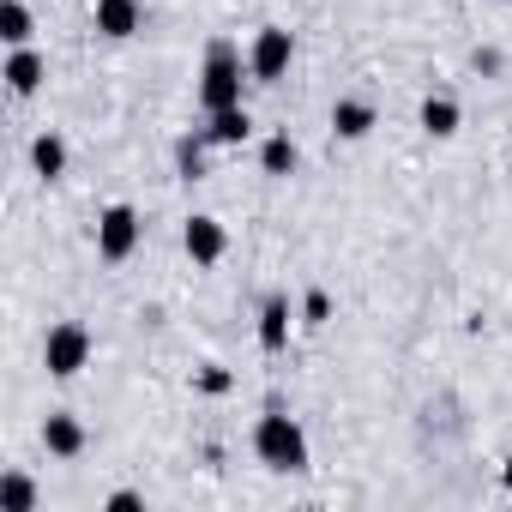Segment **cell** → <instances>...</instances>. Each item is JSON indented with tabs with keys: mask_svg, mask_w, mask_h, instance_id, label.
Wrapping results in <instances>:
<instances>
[{
	"mask_svg": "<svg viewBox=\"0 0 512 512\" xmlns=\"http://www.w3.org/2000/svg\"><path fill=\"white\" fill-rule=\"evenodd\" d=\"M374 121H380V115H374V103H362V97H338V103H332V139H350V145H356V139L374 133Z\"/></svg>",
	"mask_w": 512,
	"mask_h": 512,
	"instance_id": "cell-12",
	"label": "cell"
},
{
	"mask_svg": "<svg viewBox=\"0 0 512 512\" xmlns=\"http://www.w3.org/2000/svg\"><path fill=\"white\" fill-rule=\"evenodd\" d=\"M205 151H211L205 127H199V133H181V139H175V175H181V181H205V175H211Z\"/></svg>",
	"mask_w": 512,
	"mask_h": 512,
	"instance_id": "cell-14",
	"label": "cell"
},
{
	"mask_svg": "<svg viewBox=\"0 0 512 512\" xmlns=\"http://www.w3.org/2000/svg\"><path fill=\"white\" fill-rule=\"evenodd\" d=\"M181 247H187L193 266H217L223 253H229V229H223L211 211H193V217L181 223Z\"/></svg>",
	"mask_w": 512,
	"mask_h": 512,
	"instance_id": "cell-6",
	"label": "cell"
},
{
	"mask_svg": "<svg viewBox=\"0 0 512 512\" xmlns=\"http://www.w3.org/2000/svg\"><path fill=\"white\" fill-rule=\"evenodd\" d=\"M31 169H37L43 181H61V175H67V139H61V133H37V139H31Z\"/></svg>",
	"mask_w": 512,
	"mask_h": 512,
	"instance_id": "cell-15",
	"label": "cell"
},
{
	"mask_svg": "<svg viewBox=\"0 0 512 512\" xmlns=\"http://www.w3.org/2000/svg\"><path fill=\"white\" fill-rule=\"evenodd\" d=\"M91 332L79 326V320H61V326H49V338H43V368H49V380H73V374H85L91 368Z\"/></svg>",
	"mask_w": 512,
	"mask_h": 512,
	"instance_id": "cell-3",
	"label": "cell"
},
{
	"mask_svg": "<svg viewBox=\"0 0 512 512\" xmlns=\"http://www.w3.org/2000/svg\"><path fill=\"white\" fill-rule=\"evenodd\" d=\"M332 320V296L326 290H308L302 296V326H326Z\"/></svg>",
	"mask_w": 512,
	"mask_h": 512,
	"instance_id": "cell-20",
	"label": "cell"
},
{
	"mask_svg": "<svg viewBox=\"0 0 512 512\" xmlns=\"http://www.w3.org/2000/svg\"><path fill=\"white\" fill-rule=\"evenodd\" d=\"M0 512H37V482L25 470H7L0 476Z\"/></svg>",
	"mask_w": 512,
	"mask_h": 512,
	"instance_id": "cell-18",
	"label": "cell"
},
{
	"mask_svg": "<svg viewBox=\"0 0 512 512\" xmlns=\"http://www.w3.org/2000/svg\"><path fill=\"white\" fill-rule=\"evenodd\" d=\"M290 326H296L290 296H266V302H260V326H253V338H260L266 356H284V350H290Z\"/></svg>",
	"mask_w": 512,
	"mask_h": 512,
	"instance_id": "cell-8",
	"label": "cell"
},
{
	"mask_svg": "<svg viewBox=\"0 0 512 512\" xmlns=\"http://www.w3.org/2000/svg\"><path fill=\"white\" fill-rule=\"evenodd\" d=\"M193 392H199V398H229V392H235V374H229L223 362H199V368H193Z\"/></svg>",
	"mask_w": 512,
	"mask_h": 512,
	"instance_id": "cell-19",
	"label": "cell"
},
{
	"mask_svg": "<svg viewBox=\"0 0 512 512\" xmlns=\"http://www.w3.org/2000/svg\"><path fill=\"white\" fill-rule=\"evenodd\" d=\"M247 61H241V49L229 43V37H211L205 43V67H199V109L205 115H217V109H235L241 103V91H247Z\"/></svg>",
	"mask_w": 512,
	"mask_h": 512,
	"instance_id": "cell-1",
	"label": "cell"
},
{
	"mask_svg": "<svg viewBox=\"0 0 512 512\" xmlns=\"http://www.w3.org/2000/svg\"><path fill=\"white\" fill-rule=\"evenodd\" d=\"M43 446H49L55 458H79V452H85V422H79L73 410H49V416H43Z\"/></svg>",
	"mask_w": 512,
	"mask_h": 512,
	"instance_id": "cell-11",
	"label": "cell"
},
{
	"mask_svg": "<svg viewBox=\"0 0 512 512\" xmlns=\"http://www.w3.org/2000/svg\"><path fill=\"white\" fill-rule=\"evenodd\" d=\"M416 121H422V133H428V139H452V133L464 127V109H458V97H452V91H428V97H422V109H416Z\"/></svg>",
	"mask_w": 512,
	"mask_h": 512,
	"instance_id": "cell-10",
	"label": "cell"
},
{
	"mask_svg": "<svg viewBox=\"0 0 512 512\" xmlns=\"http://www.w3.org/2000/svg\"><path fill=\"white\" fill-rule=\"evenodd\" d=\"M253 452H260V464L278 470V476H302V470H308V434H302V422H296L290 410H278V404L253 422Z\"/></svg>",
	"mask_w": 512,
	"mask_h": 512,
	"instance_id": "cell-2",
	"label": "cell"
},
{
	"mask_svg": "<svg viewBox=\"0 0 512 512\" xmlns=\"http://www.w3.org/2000/svg\"><path fill=\"white\" fill-rule=\"evenodd\" d=\"M205 139H211V145H223V151L247 145V139H253V115H247V103H235V109H217V115H205Z\"/></svg>",
	"mask_w": 512,
	"mask_h": 512,
	"instance_id": "cell-13",
	"label": "cell"
},
{
	"mask_svg": "<svg viewBox=\"0 0 512 512\" xmlns=\"http://www.w3.org/2000/svg\"><path fill=\"white\" fill-rule=\"evenodd\" d=\"M290 61H296V37H290L284 25H260V31H253V43H247V73H253V85H278V79L290 73Z\"/></svg>",
	"mask_w": 512,
	"mask_h": 512,
	"instance_id": "cell-4",
	"label": "cell"
},
{
	"mask_svg": "<svg viewBox=\"0 0 512 512\" xmlns=\"http://www.w3.org/2000/svg\"><path fill=\"white\" fill-rule=\"evenodd\" d=\"M91 25H97V37H109V43H127V37L145 25V7H139V0H91Z\"/></svg>",
	"mask_w": 512,
	"mask_h": 512,
	"instance_id": "cell-7",
	"label": "cell"
},
{
	"mask_svg": "<svg viewBox=\"0 0 512 512\" xmlns=\"http://www.w3.org/2000/svg\"><path fill=\"white\" fill-rule=\"evenodd\" d=\"M139 235H145V223H139L133 205H103V217H97V260H103V266L133 260V253H139Z\"/></svg>",
	"mask_w": 512,
	"mask_h": 512,
	"instance_id": "cell-5",
	"label": "cell"
},
{
	"mask_svg": "<svg viewBox=\"0 0 512 512\" xmlns=\"http://www.w3.org/2000/svg\"><path fill=\"white\" fill-rule=\"evenodd\" d=\"M31 37H37L31 7H25V0H0V43H7V49H25Z\"/></svg>",
	"mask_w": 512,
	"mask_h": 512,
	"instance_id": "cell-17",
	"label": "cell"
},
{
	"mask_svg": "<svg viewBox=\"0 0 512 512\" xmlns=\"http://www.w3.org/2000/svg\"><path fill=\"white\" fill-rule=\"evenodd\" d=\"M296 163H302V151H296V139H290V133H272V139L260 145V169H266L272 181H290V175H296Z\"/></svg>",
	"mask_w": 512,
	"mask_h": 512,
	"instance_id": "cell-16",
	"label": "cell"
},
{
	"mask_svg": "<svg viewBox=\"0 0 512 512\" xmlns=\"http://www.w3.org/2000/svg\"><path fill=\"white\" fill-rule=\"evenodd\" d=\"M500 482H506V494H512V458H506V464H500Z\"/></svg>",
	"mask_w": 512,
	"mask_h": 512,
	"instance_id": "cell-23",
	"label": "cell"
},
{
	"mask_svg": "<svg viewBox=\"0 0 512 512\" xmlns=\"http://www.w3.org/2000/svg\"><path fill=\"white\" fill-rule=\"evenodd\" d=\"M103 506H109V512H133V506H145V494H139V488H115Z\"/></svg>",
	"mask_w": 512,
	"mask_h": 512,
	"instance_id": "cell-21",
	"label": "cell"
},
{
	"mask_svg": "<svg viewBox=\"0 0 512 512\" xmlns=\"http://www.w3.org/2000/svg\"><path fill=\"white\" fill-rule=\"evenodd\" d=\"M0 79H7V91H13V97H37V91H43V79H49V61L25 43V49H13V55H7Z\"/></svg>",
	"mask_w": 512,
	"mask_h": 512,
	"instance_id": "cell-9",
	"label": "cell"
},
{
	"mask_svg": "<svg viewBox=\"0 0 512 512\" xmlns=\"http://www.w3.org/2000/svg\"><path fill=\"white\" fill-rule=\"evenodd\" d=\"M476 73H500V55L494 49H476Z\"/></svg>",
	"mask_w": 512,
	"mask_h": 512,
	"instance_id": "cell-22",
	"label": "cell"
}]
</instances>
